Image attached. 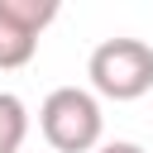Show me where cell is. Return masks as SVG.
<instances>
[{
	"instance_id": "5b68a950",
	"label": "cell",
	"mask_w": 153,
	"mask_h": 153,
	"mask_svg": "<svg viewBox=\"0 0 153 153\" xmlns=\"http://www.w3.org/2000/svg\"><path fill=\"white\" fill-rule=\"evenodd\" d=\"M96 153H143V148L129 143V139H115V143H105V148H96Z\"/></svg>"
},
{
	"instance_id": "3957f363",
	"label": "cell",
	"mask_w": 153,
	"mask_h": 153,
	"mask_svg": "<svg viewBox=\"0 0 153 153\" xmlns=\"http://www.w3.org/2000/svg\"><path fill=\"white\" fill-rule=\"evenodd\" d=\"M57 19L53 0H0V72L24 67L38 53V33Z\"/></svg>"
},
{
	"instance_id": "7a4b0ae2",
	"label": "cell",
	"mask_w": 153,
	"mask_h": 153,
	"mask_svg": "<svg viewBox=\"0 0 153 153\" xmlns=\"http://www.w3.org/2000/svg\"><path fill=\"white\" fill-rule=\"evenodd\" d=\"M38 129L43 139L53 143V153H91L100 143V129H105V115H100V100L81 86H57L43 96L38 105Z\"/></svg>"
},
{
	"instance_id": "6da1fadb",
	"label": "cell",
	"mask_w": 153,
	"mask_h": 153,
	"mask_svg": "<svg viewBox=\"0 0 153 153\" xmlns=\"http://www.w3.org/2000/svg\"><path fill=\"white\" fill-rule=\"evenodd\" d=\"M86 76H91V96L139 100L153 91V48L143 38H105L91 48Z\"/></svg>"
},
{
	"instance_id": "277c9868",
	"label": "cell",
	"mask_w": 153,
	"mask_h": 153,
	"mask_svg": "<svg viewBox=\"0 0 153 153\" xmlns=\"http://www.w3.org/2000/svg\"><path fill=\"white\" fill-rule=\"evenodd\" d=\"M29 134V110L14 91H0V153H19Z\"/></svg>"
}]
</instances>
